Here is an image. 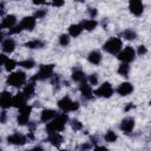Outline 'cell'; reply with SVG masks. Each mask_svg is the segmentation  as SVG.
I'll return each instance as SVG.
<instances>
[{
  "instance_id": "cell-1",
  "label": "cell",
  "mask_w": 151,
  "mask_h": 151,
  "mask_svg": "<svg viewBox=\"0 0 151 151\" xmlns=\"http://www.w3.org/2000/svg\"><path fill=\"white\" fill-rule=\"evenodd\" d=\"M68 122V116L66 114V112L58 114L54 119H52L51 122L47 123L46 125V132L47 133H52V132H60L64 130L66 123Z\"/></svg>"
},
{
  "instance_id": "cell-2",
  "label": "cell",
  "mask_w": 151,
  "mask_h": 151,
  "mask_svg": "<svg viewBox=\"0 0 151 151\" xmlns=\"http://www.w3.org/2000/svg\"><path fill=\"white\" fill-rule=\"evenodd\" d=\"M53 70H54V65H53V64L40 65L38 72L31 78V80H33V81L46 80V79H48V78H51V77L53 76Z\"/></svg>"
},
{
  "instance_id": "cell-3",
  "label": "cell",
  "mask_w": 151,
  "mask_h": 151,
  "mask_svg": "<svg viewBox=\"0 0 151 151\" xmlns=\"http://www.w3.org/2000/svg\"><path fill=\"white\" fill-rule=\"evenodd\" d=\"M26 80H27V76L24 71H15L7 77L6 83L7 85L13 87H21L22 85H25Z\"/></svg>"
},
{
  "instance_id": "cell-4",
  "label": "cell",
  "mask_w": 151,
  "mask_h": 151,
  "mask_svg": "<svg viewBox=\"0 0 151 151\" xmlns=\"http://www.w3.org/2000/svg\"><path fill=\"white\" fill-rule=\"evenodd\" d=\"M122 46H123L122 39L118 37H112L103 45V50L110 54H118L122 50Z\"/></svg>"
},
{
  "instance_id": "cell-5",
  "label": "cell",
  "mask_w": 151,
  "mask_h": 151,
  "mask_svg": "<svg viewBox=\"0 0 151 151\" xmlns=\"http://www.w3.org/2000/svg\"><path fill=\"white\" fill-rule=\"evenodd\" d=\"M58 107H59L63 112H72V111L78 110L79 103H78V101H73L70 97H63V98L58 101Z\"/></svg>"
},
{
  "instance_id": "cell-6",
  "label": "cell",
  "mask_w": 151,
  "mask_h": 151,
  "mask_svg": "<svg viewBox=\"0 0 151 151\" xmlns=\"http://www.w3.org/2000/svg\"><path fill=\"white\" fill-rule=\"evenodd\" d=\"M134 57H136V51L131 46H126L125 48L120 50V52L117 54V58L122 63H126V64L133 61L134 60Z\"/></svg>"
},
{
  "instance_id": "cell-7",
  "label": "cell",
  "mask_w": 151,
  "mask_h": 151,
  "mask_svg": "<svg viewBox=\"0 0 151 151\" xmlns=\"http://www.w3.org/2000/svg\"><path fill=\"white\" fill-rule=\"evenodd\" d=\"M114 90L112 87V85L109 81H104L96 91H94V96L97 97H101V98H110L113 94Z\"/></svg>"
},
{
  "instance_id": "cell-8",
  "label": "cell",
  "mask_w": 151,
  "mask_h": 151,
  "mask_svg": "<svg viewBox=\"0 0 151 151\" xmlns=\"http://www.w3.org/2000/svg\"><path fill=\"white\" fill-rule=\"evenodd\" d=\"M27 137L19 133V132H14L12 134H9L7 137V142L8 144H12V145H17V146H22L27 143Z\"/></svg>"
},
{
  "instance_id": "cell-9",
  "label": "cell",
  "mask_w": 151,
  "mask_h": 151,
  "mask_svg": "<svg viewBox=\"0 0 151 151\" xmlns=\"http://www.w3.org/2000/svg\"><path fill=\"white\" fill-rule=\"evenodd\" d=\"M129 9L134 17H140L144 12V5L142 0H129Z\"/></svg>"
},
{
  "instance_id": "cell-10",
  "label": "cell",
  "mask_w": 151,
  "mask_h": 151,
  "mask_svg": "<svg viewBox=\"0 0 151 151\" xmlns=\"http://www.w3.org/2000/svg\"><path fill=\"white\" fill-rule=\"evenodd\" d=\"M79 90H80V93H81V97H83L84 100H90L94 96V91L92 90L91 84L88 81L81 83L80 86H79Z\"/></svg>"
},
{
  "instance_id": "cell-11",
  "label": "cell",
  "mask_w": 151,
  "mask_h": 151,
  "mask_svg": "<svg viewBox=\"0 0 151 151\" xmlns=\"http://www.w3.org/2000/svg\"><path fill=\"white\" fill-rule=\"evenodd\" d=\"M119 129L124 132V133H130L133 131L134 129V119L132 117H126L124 118L120 124H119Z\"/></svg>"
},
{
  "instance_id": "cell-12",
  "label": "cell",
  "mask_w": 151,
  "mask_h": 151,
  "mask_svg": "<svg viewBox=\"0 0 151 151\" xmlns=\"http://www.w3.org/2000/svg\"><path fill=\"white\" fill-rule=\"evenodd\" d=\"M35 24H37V18L33 15V17H25L22 18V20L20 21V25L22 27L24 31H33V28L35 27Z\"/></svg>"
},
{
  "instance_id": "cell-13",
  "label": "cell",
  "mask_w": 151,
  "mask_h": 151,
  "mask_svg": "<svg viewBox=\"0 0 151 151\" xmlns=\"http://www.w3.org/2000/svg\"><path fill=\"white\" fill-rule=\"evenodd\" d=\"M116 91H117V93L119 96L125 97V96H129L130 93L133 92V85L131 83H129V81H124V83H122V84L118 85V87H117Z\"/></svg>"
},
{
  "instance_id": "cell-14",
  "label": "cell",
  "mask_w": 151,
  "mask_h": 151,
  "mask_svg": "<svg viewBox=\"0 0 151 151\" xmlns=\"http://www.w3.org/2000/svg\"><path fill=\"white\" fill-rule=\"evenodd\" d=\"M15 40L13 38H7V39H4L2 42H1V50L4 53H7V54H11L14 50H15Z\"/></svg>"
},
{
  "instance_id": "cell-15",
  "label": "cell",
  "mask_w": 151,
  "mask_h": 151,
  "mask_svg": "<svg viewBox=\"0 0 151 151\" xmlns=\"http://www.w3.org/2000/svg\"><path fill=\"white\" fill-rule=\"evenodd\" d=\"M13 104V96L8 91H2L0 96V106L1 109H8Z\"/></svg>"
},
{
  "instance_id": "cell-16",
  "label": "cell",
  "mask_w": 151,
  "mask_h": 151,
  "mask_svg": "<svg viewBox=\"0 0 151 151\" xmlns=\"http://www.w3.org/2000/svg\"><path fill=\"white\" fill-rule=\"evenodd\" d=\"M57 116H58V113H57L55 110L45 109V110H42L41 113H40V120H41L42 123H46V124H47L48 122H51L52 119H54Z\"/></svg>"
},
{
  "instance_id": "cell-17",
  "label": "cell",
  "mask_w": 151,
  "mask_h": 151,
  "mask_svg": "<svg viewBox=\"0 0 151 151\" xmlns=\"http://www.w3.org/2000/svg\"><path fill=\"white\" fill-rule=\"evenodd\" d=\"M46 142H48L50 144H52L55 147H59L60 144L64 142V138L59 132H52V133H48V137H47Z\"/></svg>"
},
{
  "instance_id": "cell-18",
  "label": "cell",
  "mask_w": 151,
  "mask_h": 151,
  "mask_svg": "<svg viewBox=\"0 0 151 151\" xmlns=\"http://www.w3.org/2000/svg\"><path fill=\"white\" fill-rule=\"evenodd\" d=\"M15 24H17V17L13 15V14H8V15L2 18V21H1L0 26H1V28H8L9 29V28L14 27Z\"/></svg>"
},
{
  "instance_id": "cell-19",
  "label": "cell",
  "mask_w": 151,
  "mask_h": 151,
  "mask_svg": "<svg viewBox=\"0 0 151 151\" xmlns=\"http://www.w3.org/2000/svg\"><path fill=\"white\" fill-rule=\"evenodd\" d=\"M72 80H73L74 83L81 84V83L87 81V77H86V74H85L80 68H74L73 72H72Z\"/></svg>"
},
{
  "instance_id": "cell-20",
  "label": "cell",
  "mask_w": 151,
  "mask_h": 151,
  "mask_svg": "<svg viewBox=\"0 0 151 151\" xmlns=\"http://www.w3.org/2000/svg\"><path fill=\"white\" fill-rule=\"evenodd\" d=\"M26 101H27V98L25 97V94L22 92H19L15 96H13V104H12V106H14L17 109H20L21 106L26 105Z\"/></svg>"
},
{
  "instance_id": "cell-21",
  "label": "cell",
  "mask_w": 151,
  "mask_h": 151,
  "mask_svg": "<svg viewBox=\"0 0 151 151\" xmlns=\"http://www.w3.org/2000/svg\"><path fill=\"white\" fill-rule=\"evenodd\" d=\"M101 53L99 52V51H97V50H93V51H91L90 53H88V55H87V60H88V63H91L92 65H99L100 64V61H101Z\"/></svg>"
},
{
  "instance_id": "cell-22",
  "label": "cell",
  "mask_w": 151,
  "mask_h": 151,
  "mask_svg": "<svg viewBox=\"0 0 151 151\" xmlns=\"http://www.w3.org/2000/svg\"><path fill=\"white\" fill-rule=\"evenodd\" d=\"M24 46L27 47V48H29V50H39V48H42L45 46V41H42L40 39H34V40H31V41L25 42Z\"/></svg>"
},
{
  "instance_id": "cell-23",
  "label": "cell",
  "mask_w": 151,
  "mask_h": 151,
  "mask_svg": "<svg viewBox=\"0 0 151 151\" xmlns=\"http://www.w3.org/2000/svg\"><path fill=\"white\" fill-rule=\"evenodd\" d=\"M34 83H35V81L31 80V81L24 87V90H22V93L25 94V97L27 98V100L31 99V98L34 96V91H35V85H34Z\"/></svg>"
},
{
  "instance_id": "cell-24",
  "label": "cell",
  "mask_w": 151,
  "mask_h": 151,
  "mask_svg": "<svg viewBox=\"0 0 151 151\" xmlns=\"http://www.w3.org/2000/svg\"><path fill=\"white\" fill-rule=\"evenodd\" d=\"M83 31H84V28H83V26L80 24H73V25H71L68 27V34L71 37H73V38L79 37Z\"/></svg>"
},
{
  "instance_id": "cell-25",
  "label": "cell",
  "mask_w": 151,
  "mask_h": 151,
  "mask_svg": "<svg viewBox=\"0 0 151 151\" xmlns=\"http://www.w3.org/2000/svg\"><path fill=\"white\" fill-rule=\"evenodd\" d=\"M119 37L123 38V39H125V40H134L137 38V33L132 28H127V29L122 31L120 34H119Z\"/></svg>"
},
{
  "instance_id": "cell-26",
  "label": "cell",
  "mask_w": 151,
  "mask_h": 151,
  "mask_svg": "<svg viewBox=\"0 0 151 151\" xmlns=\"http://www.w3.org/2000/svg\"><path fill=\"white\" fill-rule=\"evenodd\" d=\"M80 25L83 26V28H84L85 31L91 32V31H93V29L97 27L98 22H97L94 19H88V20H83V21L80 22Z\"/></svg>"
},
{
  "instance_id": "cell-27",
  "label": "cell",
  "mask_w": 151,
  "mask_h": 151,
  "mask_svg": "<svg viewBox=\"0 0 151 151\" xmlns=\"http://www.w3.org/2000/svg\"><path fill=\"white\" fill-rule=\"evenodd\" d=\"M19 66H21L22 68H26V70H31L35 66V61L33 59H25V60H21L18 63Z\"/></svg>"
},
{
  "instance_id": "cell-28",
  "label": "cell",
  "mask_w": 151,
  "mask_h": 151,
  "mask_svg": "<svg viewBox=\"0 0 151 151\" xmlns=\"http://www.w3.org/2000/svg\"><path fill=\"white\" fill-rule=\"evenodd\" d=\"M118 73L123 77H127L129 73H130V65L126 64V63H122L118 67Z\"/></svg>"
},
{
  "instance_id": "cell-29",
  "label": "cell",
  "mask_w": 151,
  "mask_h": 151,
  "mask_svg": "<svg viewBox=\"0 0 151 151\" xmlns=\"http://www.w3.org/2000/svg\"><path fill=\"white\" fill-rule=\"evenodd\" d=\"M17 122H18V124L21 125V126H22V125H27L28 122H29V114L19 112V114H18V117H17Z\"/></svg>"
},
{
  "instance_id": "cell-30",
  "label": "cell",
  "mask_w": 151,
  "mask_h": 151,
  "mask_svg": "<svg viewBox=\"0 0 151 151\" xmlns=\"http://www.w3.org/2000/svg\"><path fill=\"white\" fill-rule=\"evenodd\" d=\"M117 133L114 132V131H112V130H109L106 133H105V136H104V139H105V142H107V143H114L116 140H117Z\"/></svg>"
},
{
  "instance_id": "cell-31",
  "label": "cell",
  "mask_w": 151,
  "mask_h": 151,
  "mask_svg": "<svg viewBox=\"0 0 151 151\" xmlns=\"http://www.w3.org/2000/svg\"><path fill=\"white\" fill-rule=\"evenodd\" d=\"M4 67H5V70L7 71V72H9V71H13L14 68H15V66H18V63L15 61V60H13V59H7V61L2 65Z\"/></svg>"
},
{
  "instance_id": "cell-32",
  "label": "cell",
  "mask_w": 151,
  "mask_h": 151,
  "mask_svg": "<svg viewBox=\"0 0 151 151\" xmlns=\"http://www.w3.org/2000/svg\"><path fill=\"white\" fill-rule=\"evenodd\" d=\"M71 35L70 34H61L60 37H59V44L61 45V46H67L68 44H70V41H71V38H70Z\"/></svg>"
},
{
  "instance_id": "cell-33",
  "label": "cell",
  "mask_w": 151,
  "mask_h": 151,
  "mask_svg": "<svg viewBox=\"0 0 151 151\" xmlns=\"http://www.w3.org/2000/svg\"><path fill=\"white\" fill-rule=\"evenodd\" d=\"M21 31H24V29H22V27H21V25H20V24H19V25H15L14 27H12V28H9V29H8V35L19 34Z\"/></svg>"
},
{
  "instance_id": "cell-34",
  "label": "cell",
  "mask_w": 151,
  "mask_h": 151,
  "mask_svg": "<svg viewBox=\"0 0 151 151\" xmlns=\"http://www.w3.org/2000/svg\"><path fill=\"white\" fill-rule=\"evenodd\" d=\"M71 127H72V130H74V131H79V130H81L83 129V124L79 122V120H77V119H73V120H71Z\"/></svg>"
},
{
  "instance_id": "cell-35",
  "label": "cell",
  "mask_w": 151,
  "mask_h": 151,
  "mask_svg": "<svg viewBox=\"0 0 151 151\" xmlns=\"http://www.w3.org/2000/svg\"><path fill=\"white\" fill-rule=\"evenodd\" d=\"M52 85L55 87H59L60 86V84H61V77H60V74H53L52 77Z\"/></svg>"
},
{
  "instance_id": "cell-36",
  "label": "cell",
  "mask_w": 151,
  "mask_h": 151,
  "mask_svg": "<svg viewBox=\"0 0 151 151\" xmlns=\"http://www.w3.org/2000/svg\"><path fill=\"white\" fill-rule=\"evenodd\" d=\"M46 14H47V9H45V8L37 9V11L34 12V17H35L37 19H42V18H44Z\"/></svg>"
},
{
  "instance_id": "cell-37",
  "label": "cell",
  "mask_w": 151,
  "mask_h": 151,
  "mask_svg": "<svg viewBox=\"0 0 151 151\" xmlns=\"http://www.w3.org/2000/svg\"><path fill=\"white\" fill-rule=\"evenodd\" d=\"M87 81L91 84V85H97L98 84V76L96 73H92L87 77Z\"/></svg>"
},
{
  "instance_id": "cell-38",
  "label": "cell",
  "mask_w": 151,
  "mask_h": 151,
  "mask_svg": "<svg viewBox=\"0 0 151 151\" xmlns=\"http://www.w3.org/2000/svg\"><path fill=\"white\" fill-rule=\"evenodd\" d=\"M87 13H88V15H90L91 19H94V18L98 15V11H97L96 8H92V7H90V8L87 9Z\"/></svg>"
},
{
  "instance_id": "cell-39",
  "label": "cell",
  "mask_w": 151,
  "mask_h": 151,
  "mask_svg": "<svg viewBox=\"0 0 151 151\" xmlns=\"http://www.w3.org/2000/svg\"><path fill=\"white\" fill-rule=\"evenodd\" d=\"M146 52H147V50H146V47L144 46V45H140V46H138V48H137V54L138 55H144V54H146Z\"/></svg>"
},
{
  "instance_id": "cell-40",
  "label": "cell",
  "mask_w": 151,
  "mask_h": 151,
  "mask_svg": "<svg viewBox=\"0 0 151 151\" xmlns=\"http://www.w3.org/2000/svg\"><path fill=\"white\" fill-rule=\"evenodd\" d=\"M64 4H65V0H52V2H51V5L53 7H61V6H64Z\"/></svg>"
},
{
  "instance_id": "cell-41",
  "label": "cell",
  "mask_w": 151,
  "mask_h": 151,
  "mask_svg": "<svg viewBox=\"0 0 151 151\" xmlns=\"http://www.w3.org/2000/svg\"><path fill=\"white\" fill-rule=\"evenodd\" d=\"M6 119H7L6 109H2V111H1V117H0V122H1V124H5V123H6Z\"/></svg>"
},
{
  "instance_id": "cell-42",
  "label": "cell",
  "mask_w": 151,
  "mask_h": 151,
  "mask_svg": "<svg viewBox=\"0 0 151 151\" xmlns=\"http://www.w3.org/2000/svg\"><path fill=\"white\" fill-rule=\"evenodd\" d=\"M27 126H28V131L33 132V131H34V129L37 127V123H35V122H28Z\"/></svg>"
},
{
  "instance_id": "cell-43",
  "label": "cell",
  "mask_w": 151,
  "mask_h": 151,
  "mask_svg": "<svg viewBox=\"0 0 151 151\" xmlns=\"http://www.w3.org/2000/svg\"><path fill=\"white\" fill-rule=\"evenodd\" d=\"M32 2H33V5H35V6H39V5H42V4H45V2H46V0H32Z\"/></svg>"
},
{
  "instance_id": "cell-44",
  "label": "cell",
  "mask_w": 151,
  "mask_h": 151,
  "mask_svg": "<svg viewBox=\"0 0 151 151\" xmlns=\"http://www.w3.org/2000/svg\"><path fill=\"white\" fill-rule=\"evenodd\" d=\"M7 59H8V57H6V54H1L0 55V60H1V65H4L6 61H7Z\"/></svg>"
},
{
  "instance_id": "cell-45",
  "label": "cell",
  "mask_w": 151,
  "mask_h": 151,
  "mask_svg": "<svg viewBox=\"0 0 151 151\" xmlns=\"http://www.w3.org/2000/svg\"><path fill=\"white\" fill-rule=\"evenodd\" d=\"M133 107H134V105H133L132 103H129V104H127V105L125 106V112L130 111V110H131V109H133Z\"/></svg>"
},
{
  "instance_id": "cell-46",
  "label": "cell",
  "mask_w": 151,
  "mask_h": 151,
  "mask_svg": "<svg viewBox=\"0 0 151 151\" xmlns=\"http://www.w3.org/2000/svg\"><path fill=\"white\" fill-rule=\"evenodd\" d=\"M1 17L2 18L5 17V4H4V1H1Z\"/></svg>"
},
{
  "instance_id": "cell-47",
  "label": "cell",
  "mask_w": 151,
  "mask_h": 151,
  "mask_svg": "<svg viewBox=\"0 0 151 151\" xmlns=\"http://www.w3.org/2000/svg\"><path fill=\"white\" fill-rule=\"evenodd\" d=\"M91 147H92L91 144H83V145L80 146V149H83V150H85V149L87 150V149H91Z\"/></svg>"
},
{
  "instance_id": "cell-48",
  "label": "cell",
  "mask_w": 151,
  "mask_h": 151,
  "mask_svg": "<svg viewBox=\"0 0 151 151\" xmlns=\"http://www.w3.org/2000/svg\"><path fill=\"white\" fill-rule=\"evenodd\" d=\"M77 1H80V2H83V0H77Z\"/></svg>"
},
{
  "instance_id": "cell-49",
  "label": "cell",
  "mask_w": 151,
  "mask_h": 151,
  "mask_svg": "<svg viewBox=\"0 0 151 151\" xmlns=\"http://www.w3.org/2000/svg\"><path fill=\"white\" fill-rule=\"evenodd\" d=\"M150 105H151V100H150Z\"/></svg>"
}]
</instances>
